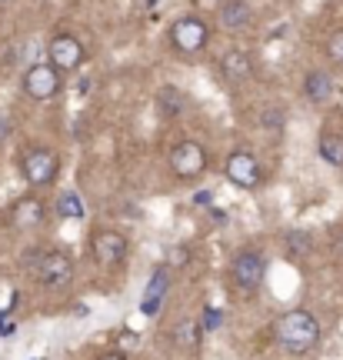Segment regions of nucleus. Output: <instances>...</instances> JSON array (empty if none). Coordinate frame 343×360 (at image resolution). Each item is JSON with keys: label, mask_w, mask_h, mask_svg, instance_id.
<instances>
[{"label": "nucleus", "mask_w": 343, "mask_h": 360, "mask_svg": "<svg viewBox=\"0 0 343 360\" xmlns=\"http://www.w3.org/2000/svg\"><path fill=\"white\" fill-rule=\"evenodd\" d=\"M273 337H277V344L287 350L290 357H304V354H310V350L320 344V321L304 307L287 310V314L273 323Z\"/></svg>", "instance_id": "obj_1"}, {"label": "nucleus", "mask_w": 343, "mask_h": 360, "mask_svg": "<svg viewBox=\"0 0 343 360\" xmlns=\"http://www.w3.org/2000/svg\"><path fill=\"white\" fill-rule=\"evenodd\" d=\"M167 37H170L174 51L193 57V53L207 51V44H210V24H207L200 13H183V17H177L174 24L167 27Z\"/></svg>", "instance_id": "obj_2"}, {"label": "nucleus", "mask_w": 343, "mask_h": 360, "mask_svg": "<svg viewBox=\"0 0 343 360\" xmlns=\"http://www.w3.org/2000/svg\"><path fill=\"white\" fill-rule=\"evenodd\" d=\"M230 283H233V290L243 297H254L260 287H264V277H267V260L260 250H240V254H233L230 260Z\"/></svg>", "instance_id": "obj_3"}, {"label": "nucleus", "mask_w": 343, "mask_h": 360, "mask_svg": "<svg viewBox=\"0 0 343 360\" xmlns=\"http://www.w3.org/2000/svg\"><path fill=\"white\" fill-rule=\"evenodd\" d=\"M44 60H51L60 74H77L84 60H87V51H84V40L70 34V30H53L51 40H47V57Z\"/></svg>", "instance_id": "obj_4"}, {"label": "nucleus", "mask_w": 343, "mask_h": 360, "mask_svg": "<svg viewBox=\"0 0 343 360\" xmlns=\"http://www.w3.org/2000/svg\"><path fill=\"white\" fill-rule=\"evenodd\" d=\"M20 177L30 187H51L60 177V157L51 147H27L20 154Z\"/></svg>", "instance_id": "obj_5"}, {"label": "nucleus", "mask_w": 343, "mask_h": 360, "mask_svg": "<svg viewBox=\"0 0 343 360\" xmlns=\"http://www.w3.org/2000/svg\"><path fill=\"white\" fill-rule=\"evenodd\" d=\"M167 164L174 170V177L177 180H200L207 174V150L200 141H193V137H183L180 143H174V150L167 157Z\"/></svg>", "instance_id": "obj_6"}, {"label": "nucleus", "mask_w": 343, "mask_h": 360, "mask_svg": "<svg viewBox=\"0 0 343 360\" xmlns=\"http://www.w3.org/2000/svg\"><path fill=\"white\" fill-rule=\"evenodd\" d=\"M64 87V74L51 64V60H37L24 70L20 77V90H24L30 101H53Z\"/></svg>", "instance_id": "obj_7"}, {"label": "nucleus", "mask_w": 343, "mask_h": 360, "mask_svg": "<svg viewBox=\"0 0 343 360\" xmlns=\"http://www.w3.org/2000/svg\"><path fill=\"white\" fill-rule=\"evenodd\" d=\"M74 260L67 250H47L44 257L37 260V281L47 287V290H64L74 283Z\"/></svg>", "instance_id": "obj_8"}, {"label": "nucleus", "mask_w": 343, "mask_h": 360, "mask_svg": "<svg viewBox=\"0 0 343 360\" xmlns=\"http://www.w3.org/2000/svg\"><path fill=\"white\" fill-rule=\"evenodd\" d=\"M90 254H93V260H97V267L117 270L124 260H127L130 244L120 231H97L93 233V240H90Z\"/></svg>", "instance_id": "obj_9"}, {"label": "nucleus", "mask_w": 343, "mask_h": 360, "mask_svg": "<svg viewBox=\"0 0 343 360\" xmlns=\"http://www.w3.org/2000/svg\"><path fill=\"white\" fill-rule=\"evenodd\" d=\"M224 174L233 187H240V191H257L260 184H264V167H260V160H257L250 150H233V154L224 160Z\"/></svg>", "instance_id": "obj_10"}, {"label": "nucleus", "mask_w": 343, "mask_h": 360, "mask_svg": "<svg viewBox=\"0 0 343 360\" xmlns=\"http://www.w3.org/2000/svg\"><path fill=\"white\" fill-rule=\"evenodd\" d=\"M216 24L227 34H247V30H254L257 13L247 0H220L216 4Z\"/></svg>", "instance_id": "obj_11"}, {"label": "nucleus", "mask_w": 343, "mask_h": 360, "mask_svg": "<svg viewBox=\"0 0 343 360\" xmlns=\"http://www.w3.org/2000/svg\"><path fill=\"white\" fill-rule=\"evenodd\" d=\"M220 74L227 84H247L257 74V57L247 47H227L220 53Z\"/></svg>", "instance_id": "obj_12"}, {"label": "nucleus", "mask_w": 343, "mask_h": 360, "mask_svg": "<svg viewBox=\"0 0 343 360\" xmlns=\"http://www.w3.org/2000/svg\"><path fill=\"white\" fill-rule=\"evenodd\" d=\"M44 217H47V207H44V200H40L37 193H24V197L13 200V207H11L13 227H40Z\"/></svg>", "instance_id": "obj_13"}, {"label": "nucleus", "mask_w": 343, "mask_h": 360, "mask_svg": "<svg viewBox=\"0 0 343 360\" xmlns=\"http://www.w3.org/2000/svg\"><path fill=\"white\" fill-rule=\"evenodd\" d=\"M304 97L310 103H317V107L330 103V97H333V77H330V70H323V67L306 70V77H304Z\"/></svg>", "instance_id": "obj_14"}, {"label": "nucleus", "mask_w": 343, "mask_h": 360, "mask_svg": "<svg viewBox=\"0 0 343 360\" xmlns=\"http://www.w3.org/2000/svg\"><path fill=\"white\" fill-rule=\"evenodd\" d=\"M167 290H170V267H157L150 274V283H147V294H143L140 310H143L147 317H157V310H160V304H164Z\"/></svg>", "instance_id": "obj_15"}, {"label": "nucleus", "mask_w": 343, "mask_h": 360, "mask_svg": "<svg viewBox=\"0 0 343 360\" xmlns=\"http://www.w3.org/2000/svg\"><path fill=\"white\" fill-rule=\"evenodd\" d=\"M157 114L164 120H177V117L187 114V94L177 87V84H164L157 90Z\"/></svg>", "instance_id": "obj_16"}, {"label": "nucleus", "mask_w": 343, "mask_h": 360, "mask_svg": "<svg viewBox=\"0 0 343 360\" xmlns=\"http://www.w3.org/2000/svg\"><path fill=\"white\" fill-rule=\"evenodd\" d=\"M200 337H204V323H200V321L180 317L177 327H174V340H177V347H183V350L200 347Z\"/></svg>", "instance_id": "obj_17"}, {"label": "nucleus", "mask_w": 343, "mask_h": 360, "mask_svg": "<svg viewBox=\"0 0 343 360\" xmlns=\"http://www.w3.org/2000/svg\"><path fill=\"white\" fill-rule=\"evenodd\" d=\"M317 154H320L323 164H330V167H343V137L340 134H320Z\"/></svg>", "instance_id": "obj_18"}, {"label": "nucleus", "mask_w": 343, "mask_h": 360, "mask_svg": "<svg viewBox=\"0 0 343 360\" xmlns=\"http://www.w3.org/2000/svg\"><path fill=\"white\" fill-rule=\"evenodd\" d=\"M57 217L60 220H84L87 217V207H84V197L77 191H64L57 197Z\"/></svg>", "instance_id": "obj_19"}, {"label": "nucleus", "mask_w": 343, "mask_h": 360, "mask_svg": "<svg viewBox=\"0 0 343 360\" xmlns=\"http://www.w3.org/2000/svg\"><path fill=\"white\" fill-rule=\"evenodd\" d=\"M283 244H287V254H290V257H306L310 247H313V237L306 231H290L283 237Z\"/></svg>", "instance_id": "obj_20"}, {"label": "nucleus", "mask_w": 343, "mask_h": 360, "mask_svg": "<svg viewBox=\"0 0 343 360\" xmlns=\"http://www.w3.org/2000/svg\"><path fill=\"white\" fill-rule=\"evenodd\" d=\"M327 57L337 67H343V27H337L330 37H327Z\"/></svg>", "instance_id": "obj_21"}, {"label": "nucleus", "mask_w": 343, "mask_h": 360, "mask_svg": "<svg viewBox=\"0 0 343 360\" xmlns=\"http://www.w3.org/2000/svg\"><path fill=\"white\" fill-rule=\"evenodd\" d=\"M260 124H264L267 130H273V134H280V130H283V124H287V114H283L280 107H267V110H264V117H260Z\"/></svg>", "instance_id": "obj_22"}, {"label": "nucleus", "mask_w": 343, "mask_h": 360, "mask_svg": "<svg viewBox=\"0 0 343 360\" xmlns=\"http://www.w3.org/2000/svg\"><path fill=\"white\" fill-rule=\"evenodd\" d=\"M220 321H224V314L216 307H204V317H200V323H204V330H216L220 327Z\"/></svg>", "instance_id": "obj_23"}, {"label": "nucleus", "mask_w": 343, "mask_h": 360, "mask_svg": "<svg viewBox=\"0 0 343 360\" xmlns=\"http://www.w3.org/2000/svg\"><path fill=\"white\" fill-rule=\"evenodd\" d=\"M7 137H11V120H7V117L0 114V143L7 141Z\"/></svg>", "instance_id": "obj_24"}, {"label": "nucleus", "mask_w": 343, "mask_h": 360, "mask_svg": "<svg viewBox=\"0 0 343 360\" xmlns=\"http://www.w3.org/2000/svg\"><path fill=\"white\" fill-rule=\"evenodd\" d=\"M97 360H127V357H124L120 350H107V354H101V357H97Z\"/></svg>", "instance_id": "obj_25"}, {"label": "nucleus", "mask_w": 343, "mask_h": 360, "mask_svg": "<svg viewBox=\"0 0 343 360\" xmlns=\"http://www.w3.org/2000/svg\"><path fill=\"white\" fill-rule=\"evenodd\" d=\"M13 330H17V327H13V323H7V321L0 323V337H11V334H13Z\"/></svg>", "instance_id": "obj_26"}, {"label": "nucleus", "mask_w": 343, "mask_h": 360, "mask_svg": "<svg viewBox=\"0 0 343 360\" xmlns=\"http://www.w3.org/2000/svg\"><path fill=\"white\" fill-rule=\"evenodd\" d=\"M197 204H210V191H200V193H197Z\"/></svg>", "instance_id": "obj_27"}, {"label": "nucleus", "mask_w": 343, "mask_h": 360, "mask_svg": "<svg viewBox=\"0 0 343 360\" xmlns=\"http://www.w3.org/2000/svg\"><path fill=\"white\" fill-rule=\"evenodd\" d=\"M170 260H174V264H183V260H187V254H183V250H174V257H170Z\"/></svg>", "instance_id": "obj_28"}, {"label": "nucleus", "mask_w": 343, "mask_h": 360, "mask_svg": "<svg viewBox=\"0 0 343 360\" xmlns=\"http://www.w3.org/2000/svg\"><path fill=\"white\" fill-rule=\"evenodd\" d=\"M340 247H343V240H340Z\"/></svg>", "instance_id": "obj_29"}, {"label": "nucleus", "mask_w": 343, "mask_h": 360, "mask_svg": "<svg viewBox=\"0 0 343 360\" xmlns=\"http://www.w3.org/2000/svg\"><path fill=\"white\" fill-rule=\"evenodd\" d=\"M0 4H4V0H0Z\"/></svg>", "instance_id": "obj_30"}]
</instances>
